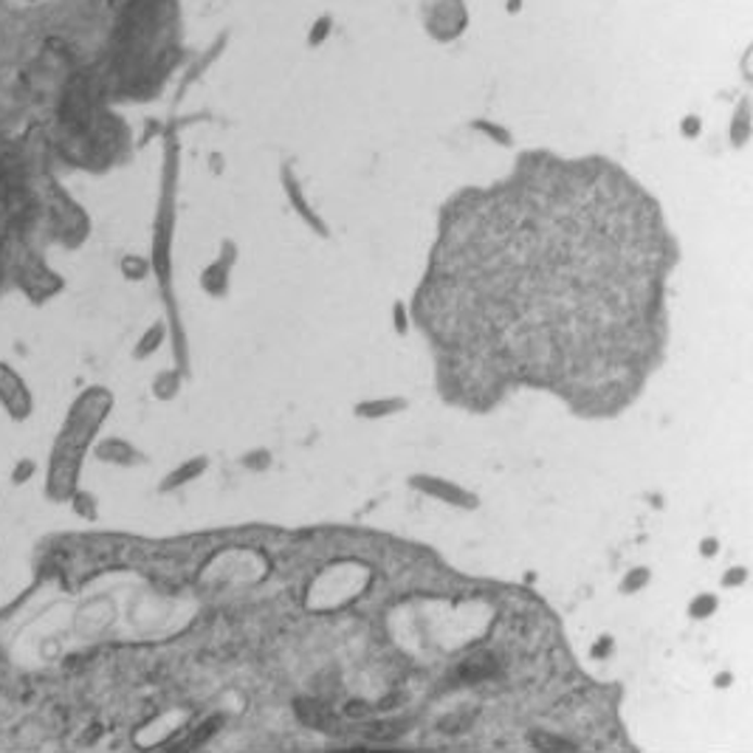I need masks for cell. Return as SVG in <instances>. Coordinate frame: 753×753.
Listing matches in <instances>:
<instances>
[]
</instances>
